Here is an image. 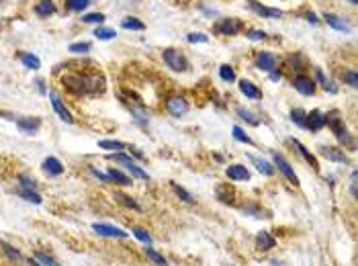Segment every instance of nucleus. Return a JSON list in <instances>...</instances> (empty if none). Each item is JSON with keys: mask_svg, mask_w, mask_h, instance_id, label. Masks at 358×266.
I'll return each instance as SVG.
<instances>
[{"mask_svg": "<svg viewBox=\"0 0 358 266\" xmlns=\"http://www.w3.org/2000/svg\"><path fill=\"white\" fill-rule=\"evenodd\" d=\"M27 264H29V266H41V264H39V262H37L35 258H33V256H31V258L27 260Z\"/></svg>", "mask_w": 358, "mask_h": 266, "instance_id": "nucleus-54", "label": "nucleus"}, {"mask_svg": "<svg viewBox=\"0 0 358 266\" xmlns=\"http://www.w3.org/2000/svg\"><path fill=\"white\" fill-rule=\"evenodd\" d=\"M166 111H168L172 117H184V115L188 113V102H186L184 96H178V94L168 96V100H166Z\"/></svg>", "mask_w": 358, "mask_h": 266, "instance_id": "nucleus-8", "label": "nucleus"}, {"mask_svg": "<svg viewBox=\"0 0 358 266\" xmlns=\"http://www.w3.org/2000/svg\"><path fill=\"white\" fill-rule=\"evenodd\" d=\"M270 156H272V166L274 168H279V172L291 182V184H299V176L295 174V168L291 166V162L283 156V154H279V151H270Z\"/></svg>", "mask_w": 358, "mask_h": 266, "instance_id": "nucleus-2", "label": "nucleus"}, {"mask_svg": "<svg viewBox=\"0 0 358 266\" xmlns=\"http://www.w3.org/2000/svg\"><path fill=\"white\" fill-rule=\"evenodd\" d=\"M324 21H326L332 29H336V31H342V33H348V31H350V25H348L344 19H340L338 15H334V13H326V15H324Z\"/></svg>", "mask_w": 358, "mask_h": 266, "instance_id": "nucleus-20", "label": "nucleus"}, {"mask_svg": "<svg viewBox=\"0 0 358 266\" xmlns=\"http://www.w3.org/2000/svg\"><path fill=\"white\" fill-rule=\"evenodd\" d=\"M219 76H221L223 82L231 84V82L235 80V70H233L229 64H223V66H219Z\"/></svg>", "mask_w": 358, "mask_h": 266, "instance_id": "nucleus-38", "label": "nucleus"}, {"mask_svg": "<svg viewBox=\"0 0 358 266\" xmlns=\"http://www.w3.org/2000/svg\"><path fill=\"white\" fill-rule=\"evenodd\" d=\"M293 86L297 92H301L303 96H313L317 86H315V80L311 76H307V74H299L293 78Z\"/></svg>", "mask_w": 358, "mask_h": 266, "instance_id": "nucleus-6", "label": "nucleus"}, {"mask_svg": "<svg viewBox=\"0 0 358 266\" xmlns=\"http://www.w3.org/2000/svg\"><path fill=\"white\" fill-rule=\"evenodd\" d=\"M47 96H49V100H51V106H54V111L58 113V117H60L62 121H66V123H74V117H72V113L68 111V106L64 104L62 96H60L58 92H54V90H49Z\"/></svg>", "mask_w": 358, "mask_h": 266, "instance_id": "nucleus-7", "label": "nucleus"}, {"mask_svg": "<svg viewBox=\"0 0 358 266\" xmlns=\"http://www.w3.org/2000/svg\"><path fill=\"white\" fill-rule=\"evenodd\" d=\"M115 199L121 203V205H125L127 209H133V211H141V205L133 199V197H129V195H125V193H115Z\"/></svg>", "mask_w": 358, "mask_h": 266, "instance_id": "nucleus-31", "label": "nucleus"}, {"mask_svg": "<svg viewBox=\"0 0 358 266\" xmlns=\"http://www.w3.org/2000/svg\"><path fill=\"white\" fill-rule=\"evenodd\" d=\"M248 158L256 164V170H258L262 176H272V174H274L276 168L268 162V160H264V158H256V156H248Z\"/></svg>", "mask_w": 358, "mask_h": 266, "instance_id": "nucleus-21", "label": "nucleus"}, {"mask_svg": "<svg viewBox=\"0 0 358 266\" xmlns=\"http://www.w3.org/2000/svg\"><path fill=\"white\" fill-rule=\"evenodd\" d=\"M307 21H309V23H313V25L317 23V19H315V15H313V13H309V15H307Z\"/></svg>", "mask_w": 358, "mask_h": 266, "instance_id": "nucleus-55", "label": "nucleus"}, {"mask_svg": "<svg viewBox=\"0 0 358 266\" xmlns=\"http://www.w3.org/2000/svg\"><path fill=\"white\" fill-rule=\"evenodd\" d=\"M15 123L19 127V131L25 133V135H35L39 131V127H41V119L39 117H21Z\"/></svg>", "mask_w": 358, "mask_h": 266, "instance_id": "nucleus-13", "label": "nucleus"}, {"mask_svg": "<svg viewBox=\"0 0 358 266\" xmlns=\"http://www.w3.org/2000/svg\"><path fill=\"white\" fill-rule=\"evenodd\" d=\"M320 154L330 160V162H338V164H348V156L344 154V149L340 147H334V145H322L320 147Z\"/></svg>", "mask_w": 358, "mask_h": 266, "instance_id": "nucleus-11", "label": "nucleus"}, {"mask_svg": "<svg viewBox=\"0 0 358 266\" xmlns=\"http://www.w3.org/2000/svg\"><path fill=\"white\" fill-rule=\"evenodd\" d=\"M270 78L279 82V80H281V72H276V70H272V72H270Z\"/></svg>", "mask_w": 358, "mask_h": 266, "instance_id": "nucleus-53", "label": "nucleus"}, {"mask_svg": "<svg viewBox=\"0 0 358 266\" xmlns=\"http://www.w3.org/2000/svg\"><path fill=\"white\" fill-rule=\"evenodd\" d=\"M315 78H317V82H320V84H322V86H324L330 94H336V92H338V88H336V86H334V84L326 78V74H324V70H322V68H315Z\"/></svg>", "mask_w": 358, "mask_h": 266, "instance_id": "nucleus-34", "label": "nucleus"}, {"mask_svg": "<svg viewBox=\"0 0 358 266\" xmlns=\"http://www.w3.org/2000/svg\"><path fill=\"white\" fill-rule=\"evenodd\" d=\"M82 23H88V25H100L105 23V15L102 13H88L82 17Z\"/></svg>", "mask_w": 358, "mask_h": 266, "instance_id": "nucleus-45", "label": "nucleus"}, {"mask_svg": "<svg viewBox=\"0 0 358 266\" xmlns=\"http://www.w3.org/2000/svg\"><path fill=\"white\" fill-rule=\"evenodd\" d=\"M350 3H352V5H356V3H358V0H350Z\"/></svg>", "mask_w": 358, "mask_h": 266, "instance_id": "nucleus-57", "label": "nucleus"}, {"mask_svg": "<svg viewBox=\"0 0 358 266\" xmlns=\"http://www.w3.org/2000/svg\"><path fill=\"white\" fill-rule=\"evenodd\" d=\"M248 7L260 17H266V19H281L283 17V11L281 9H270V7H264L260 5L258 0H248Z\"/></svg>", "mask_w": 358, "mask_h": 266, "instance_id": "nucleus-12", "label": "nucleus"}, {"mask_svg": "<svg viewBox=\"0 0 358 266\" xmlns=\"http://www.w3.org/2000/svg\"><path fill=\"white\" fill-rule=\"evenodd\" d=\"M162 58H164V64H166L170 70H174V72H186V70H188V62H186V58L182 56L178 49H172V47L164 49Z\"/></svg>", "mask_w": 358, "mask_h": 266, "instance_id": "nucleus-3", "label": "nucleus"}, {"mask_svg": "<svg viewBox=\"0 0 358 266\" xmlns=\"http://www.w3.org/2000/svg\"><path fill=\"white\" fill-rule=\"evenodd\" d=\"M98 147L100 149H107V151H121V149H125L127 145L123 143V141H117V139H102V141H98Z\"/></svg>", "mask_w": 358, "mask_h": 266, "instance_id": "nucleus-30", "label": "nucleus"}, {"mask_svg": "<svg viewBox=\"0 0 358 266\" xmlns=\"http://www.w3.org/2000/svg\"><path fill=\"white\" fill-rule=\"evenodd\" d=\"M254 66L262 72H272V70H276V58L268 51H258L254 58Z\"/></svg>", "mask_w": 358, "mask_h": 266, "instance_id": "nucleus-10", "label": "nucleus"}, {"mask_svg": "<svg viewBox=\"0 0 358 266\" xmlns=\"http://www.w3.org/2000/svg\"><path fill=\"white\" fill-rule=\"evenodd\" d=\"M248 39H250V41H264V39H266V33H264V31H258V29H252V31H248Z\"/></svg>", "mask_w": 358, "mask_h": 266, "instance_id": "nucleus-50", "label": "nucleus"}, {"mask_svg": "<svg viewBox=\"0 0 358 266\" xmlns=\"http://www.w3.org/2000/svg\"><path fill=\"white\" fill-rule=\"evenodd\" d=\"M56 13V5H54V0H39V3L35 5V15L37 17H51Z\"/></svg>", "mask_w": 358, "mask_h": 266, "instance_id": "nucleus-23", "label": "nucleus"}, {"mask_svg": "<svg viewBox=\"0 0 358 266\" xmlns=\"http://www.w3.org/2000/svg\"><path fill=\"white\" fill-rule=\"evenodd\" d=\"M90 49H92V43H88V41H78L68 47V51H72V53H88Z\"/></svg>", "mask_w": 358, "mask_h": 266, "instance_id": "nucleus-46", "label": "nucleus"}, {"mask_svg": "<svg viewBox=\"0 0 358 266\" xmlns=\"http://www.w3.org/2000/svg\"><path fill=\"white\" fill-rule=\"evenodd\" d=\"M326 127V119H324V113L322 111H317V109H313L311 113H307V117H305V129H309V131H322Z\"/></svg>", "mask_w": 358, "mask_h": 266, "instance_id": "nucleus-14", "label": "nucleus"}, {"mask_svg": "<svg viewBox=\"0 0 358 266\" xmlns=\"http://www.w3.org/2000/svg\"><path fill=\"white\" fill-rule=\"evenodd\" d=\"M340 80H344V84H348V86H352V88L358 86V74H356L354 70H344V72H340Z\"/></svg>", "mask_w": 358, "mask_h": 266, "instance_id": "nucleus-39", "label": "nucleus"}, {"mask_svg": "<svg viewBox=\"0 0 358 266\" xmlns=\"http://www.w3.org/2000/svg\"><path fill=\"white\" fill-rule=\"evenodd\" d=\"M143 254L147 256V260H151V264H156V266H168V258L164 254H160L158 250H153L151 246H145L143 248Z\"/></svg>", "mask_w": 358, "mask_h": 266, "instance_id": "nucleus-24", "label": "nucleus"}, {"mask_svg": "<svg viewBox=\"0 0 358 266\" xmlns=\"http://www.w3.org/2000/svg\"><path fill=\"white\" fill-rule=\"evenodd\" d=\"M217 199H219L221 203H225V205H233V203H235V201H233V193H231V191L227 193L223 186L217 188Z\"/></svg>", "mask_w": 358, "mask_h": 266, "instance_id": "nucleus-47", "label": "nucleus"}, {"mask_svg": "<svg viewBox=\"0 0 358 266\" xmlns=\"http://www.w3.org/2000/svg\"><path fill=\"white\" fill-rule=\"evenodd\" d=\"M190 43H207L209 41V37L205 35V33H188V37H186Z\"/></svg>", "mask_w": 358, "mask_h": 266, "instance_id": "nucleus-49", "label": "nucleus"}, {"mask_svg": "<svg viewBox=\"0 0 358 266\" xmlns=\"http://www.w3.org/2000/svg\"><path fill=\"white\" fill-rule=\"evenodd\" d=\"M90 174H92L94 178H98L100 182H105V184H111V178H109V174H105V172H100V170H96L94 166H90Z\"/></svg>", "mask_w": 358, "mask_h": 266, "instance_id": "nucleus-48", "label": "nucleus"}, {"mask_svg": "<svg viewBox=\"0 0 358 266\" xmlns=\"http://www.w3.org/2000/svg\"><path fill=\"white\" fill-rule=\"evenodd\" d=\"M92 230L96 236L109 238V240H127L129 238V232H125L117 225H111V223H92Z\"/></svg>", "mask_w": 358, "mask_h": 266, "instance_id": "nucleus-4", "label": "nucleus"}, {"mask_svg": "<svg viewBox=\"0 0 358 266\" xmlns=\"http://www.w3.org/2000/svg\"><path fill=\"white\" fill-rule=\"evenodd\" d=\"M94 37L100 39V41H109V39H115L117 33H115V29H109V27H98L94 31Z\"/></svg>", "mask_w": 358, "mask_h": 266, "instance_id": "nucleus-41", "label": "nucleus"}, {"mask_svg": "<svg viewBox=\"0 0 358 266\" xmlns=\"http://www.w3.org/2000/svg\"><path fill=\"white\" fill-rule=\"evenodd\" d=\"M170 186H172V191L176 193V197H180V201H184V203H188V205H192V203H194V197H192L186 188H182L178 182H170Z\"/></svg>", "mask_w": 358, "mask_h": 266, "instance_id": "nucleus-36", "label": "nucleus"}, {"mask_svg": "<svg viewBox=\"0 0 358 266\" xmlns=\"http://www.w3.org/2000/svg\"><path fill=\"white\" fill-rule=\"evenodd\" d=\"M121 27L127 29V31H143V29H145V25H143L139 19H135V17H125V19L121 21Z\"/></svg>", "mask_w": 358, "mask_h": 266, "instance_id": "nucleus-32", "label": "nucleus"}, {"mask_svg": "<svg viewBox=\"0 0 358 266\" xmlns=\"http://www.w3.org/2000/svg\"><path fill=\"white\" fill-rule=\"evenodd\" d=\"M244 29V23L240 19H221L213 25V33L217 35H237Z\"/></svg>", "mask_w": 358, "mask_h": 266, "instance_id": "nucleus-5", "label": "nucleus"}, {"mask_svg": "<svg viewBox=\"0 0 358 266\" xmlns=\"http://www.w3.org/2000/svg\"><path fill=\"white\" fill-rule=\"evenodd\" d=\"M33 258L41 264V266H60V262L51 256V254H47V252H41V250H35L33 252Z\"/></svg>", "mask_w": 358, "mask_h": 266, "instance_id": "nucleus-27", "label": "nucleus"}, {"mask_svg": "<svg viewBox=\"0 0 358 266\" xmlns=\"http://www.w3.org/2000/svg\"><path fill=\"white\" fill-rule=\"evenodd\" d=\"M225 176L233 182H244V180H250V170L244 164H229L225 168Z\"/></svg>", "mask_w": 358, "mask_h": 266, "instance_id": "nucleus-15", "label": "nucleus"}, {"mask_svg": "<svg viewBox=\"0 0 358 266\" xmlns=\"http://www.w3.org/2000/svg\"><path fill=\"white\" fill-rule=\"evenodd\" d=\"M291 141H293V145L297 147V151H299V154L305 158V162L309 164V166H311L315 172H320V162H317V158H315V156H313L309 149H307V147H305V145H303L299 139H291Z\"/></svg>", "mask_w": 358, "mask_h": 266, "instance_id": "nucleus-19", "label": "nucleus"}, {"mask_svg": "<svg viewBox=\"0 0 358 266\" xmlns=\"http://www.w3.org/2000/svg\"><path fill=\"white\" fill-rule=\"evenodd\" d=\"M17 180H19L21 191H37V182H35L31 176H27V174H19Z\"/></svg>", "mask_w": 358, "mask_h": 266, "instance_id": "nucleus-40", "label": "nucleus"}, {"mask_svg": "<svg viewBox=\"0 0 358 266\" xmlns=\"http://www.w3.org/2000/svg\"><path fill=\"white\" fill-rule=\"evenodd\" d=\"M272 266H283V262L281 260H272Z\"/></svg>", "mask_w": 358, "mask_h": 266, "instance_id": "nucleus-56", "label": "nucleus"}, {"mask_svg": "<svg viewBox=\"0 0 358 266\" xmlns=\"http://www.w3.org/2000/svg\"><path fill=\"white\" fill-rule=\"evenodd\" d=\"M109 160H111V162H115V164H119V166H123L125 170H127L129 166H133V164H135V162H133V158H131V156H127V154H123V151L109 154Z\"/></svg>", "mask_w": 358, "mask_h": 266, "instance_id": "nucleus-26", "label": "nucleus"}, {"mask_svg": "<svg viewBox=\"0 0 358 266\" xmlns=\"http://www.w3.org/2000/svg\"><path fill=\"white\" fill-rule=\"evenodd\" d=\"M231 135H233V139L235 141H240V143H246V145H254V139L240 127V125H235L233 129H231Z\"/></svg>", "mask_w": 358, "mask_h": 266, "instance_id": "nucleus-35", "label": "nucleus"}, {"mask_svg": "<svg viewBox=\"0 0 358 266\" xmlns=\"http://www.w3.org/2000/svg\"><path fill=\"white\" fill-rule=\"evenodd\" d=\"M131 236H135L143 246H151V244H153L151 234H149L147 230H143V227H133V230H131Z\"/></svg>", "mask_w": 358, "mask_h": 266, "instance_id": "nucleus-33", "label": "nucleus"}, {"mask_svg": "<svg viewBox=\"0 0 358 266\" xmlns=\"http://www.w3.org/2000/svg\"><path fill=\"white\" fill-rule=\"evenodd\" d=\"M129 151H131V154H133V156H135L137 160H145V156H143V154H141V151H139L137 147H131V145H129Z\"/></svg>", "mask_w": 358, "mask_h": 266, "instance_id": "nucleus-52", "label": "nucleus"}, {"mask_svg": "<svg viewBox=\"0 0 358 266\" xmlns=\"http://www.w3.org/2000/svg\"><path fill=\"white\" fill-rule=\"evenodd\" d=\"M19 197L25 199L27 203H33V205H41L43 203V197L37 191H19Z\"/></svg>", "mask_w": 358, "mask_h": 266, "instance_id": "nucleus-37", "label": "nucleus"}, {"mask_svg": "<svg viewBox=\"0 0 358 266\" xmlns=\"http://www.w3.org/2000/svg\"><path fill=\"white\" fill-rule=\"evenodd\" d=\"M240 92L246 98H252V100H260L262 98V90L254 82H250V80H240Z\"/></svg>", "mask_w": 358, "mask_h": 266, "instance_id": "nucleus-18", "label": "nucleus"}, {"mask_svg": "<svg viewBox=\"0 0 358 266\" xmlns=\"http://www.w3.org/2000/svg\"><path fill=\"white\" fill-rule=\"evenodd\" d=\"M305 117H307V111H303V109H293L291 111V121L295 125L303 127V129H305Z\"/></svg>", "mask_w": 358, "mask_h": 266, "instance_id": "nucleus-44", "label": "nucleus"}, {"mask_svg": "<svg viewBox=\"0 0 358 266\" xmlns=\"http://www.w3.org/2000/svg\"><path fill=\"white\" fill-rule=\"evenodd\" d=\"M350 195L352 199H356V170H352V176H350Z\"/></svg>", "mask_w": 358, "mask_h": 266, "instance_id": "nucleus-51", "label": "nucleus"}, {"mask_svg": "<svg viewBox=\"0 0 358 266\" xmlns=\"http://www.w3.org/2000/svg\"><path fill=\"white\" fill-rule=\"evenodd\" d=\"M62 82L70 92L82 94V96H96L105 92V76L98 72H90V74L72 72V74H66Z\"/></svg>", "mask_w": 358, "mask_h": 266, "instance_id": "nucleus-1", "label": "nucleus"}, {"mask_svg": "<svg viewBox=\"0 0 358 266\" xmlns=\"http://www.w3.org/2000/svg\"><path fill=\"white\" fill-rule=\"evenodd\" d=\"M0 248H3V252L9 256V260H11V262H23V260H25V258H23V254H21L15 246H11L9 242H0Z\"/></svg>", "mask_w": 358, "mask_h": 266, "instance_id": "nucleus-28", "label": "nucleus"}, {"mask_svg": "<svg viewBox=\"0 0 358 266\" xmlns=\"http://www.w3.org/2000/svg\"><path fill=\"white\" fill-rule=\"evenodd\" d=\"M256 248H258L260 252H270L272 248H276V238L270 232L262 230V232L256 234Z\"/></svg>", "mask_w": 358, "mask_h": 266, "instance_id": "nucleus-16", "label": "nucleus"}, {"mask_svg": "<svg viewBox=\"0 0 358 266\" xmlns=\"http://www.w3.org/2000/svg\"><path fill=\"white\" fill-rule=\"evenodd\" d=\"M41 168H43V172H45L47 176H62V174H64V164L60 162L58 158H54V156L45 158L43 164H41Z\"/></svg>", "mask_w": 358, "mask_h": 266, "instance_id": "nucleus-17", "label": "nucleus"}, {"mask_svg": "<svg viewBox=\"0 0 358 266\" xmlns=\"http://www.w3.org/2000/svg\"><path fill=\"white\" fill-rule=\"evenodd\" d=\"M242 211L246 213V215H250V217H256V219H260V217H268V215H264V211H262L258 205H246Z\"/></svg>", "mask_w": 358, "mask_h": 266, "instance_id": "nucleus-43", "label": "nucleus"}, {"mask_svg": "<svg viewBox=\"0 0 358 266\" xmlns=\"http://www.w3.org/2000/svg\"><path fill=\"white\" fill-rule=\"evenodd\" d=\"M107 174H109V178H111V184H119V186H129V184H133V180L127 176V174H123L121 170H117V168H109L107 170Z\"/></svg>", "mask_w": 358, "mask_h": 266, "instance_id": "nucleus-22", "label": "nucleus"}, {"mask_svg": "<svg viewBox=\"0 0 358 266\" xmlns=\"http://www.w3.org/2000/svg\"><path fill=\"white\" fill-rule=\"evenodd\" d=\"M235 113H237V117H240L242 121H246V123H248V125H252V127H258V125L262 123V119H260L258 115H254L252 111L244 109V106H237Z\"/></svg>", "mask_w": 358, "mask_h": 266, "instance_id": "nucleus-25", "label": "nucleus"}, {"mask_svg": "<svg viewBox=\"0 0 358 266\" xmlns=\"http://www.w3.org/2000/svg\"><path fill=\"white\" fill-rule=\"evenodd\" d=\"M324 119H326V127L332 129V133L338 137L340 133L346 131V125H344V117L340 111H330V113H324Z\"/></svg>", "mask_w": 358, "mask_h": 266, "instance_id": "nucleus-9", "label": "nucleus"}, {"mask_svg": "<svg viewBox=\"0 0 358 266\" xmlns=\"http://www.w3.org/2000/svg\"><path fill=\"white\" fill-rule=\"evenodd\" d=\"M19 58H21V62L27 70H39L41 68V60L37 56H33V53H21Z\"/></svg>", "mask_w": 358, "mask_h": 266, "instance_id": "nucleus-29", "label": "nucleus"}, {"mask_svg": "<svg viewBox=\"0 0 358 266\" xmlns=\"http://www.w3.org/2000/svg\"><path fill=\"white\" fill-rule=\"evenodd\" d=\"M90 5V0H66V9L74 13H82Z\"/></svg>", "mask_w": 358, "mask_h": 266, "instance_id": "nucleus-42", "label": "nucleus"}]
</instances>
